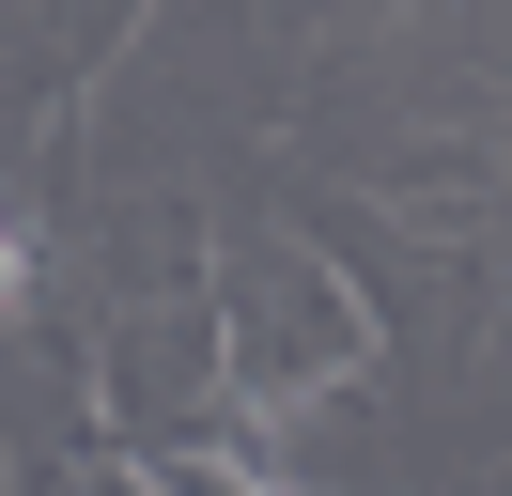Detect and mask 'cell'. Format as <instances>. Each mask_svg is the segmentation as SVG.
Returning <instances> with one entry per match:
<instances>
[{"label": "cell", "instance_id": "6da1fadb", "mask_svg": "<svg viewBox=\"0 0 512 496\" xmlns=\"http://www.w3.org/2000/svg\"><path fill=\"white\" fill-rule=\"evenodd\" d=\"M171 496H280L264 465H171Z\"/></svg>", "mask_w": 512, "mask_h": 496}, {"label": "cell", "instance_id": "7a4b0ae2", "mask_svg": "<svg viewBox=\"0 0 512 496\" xmlns=\"http://www.w3.org/2000/svg\"><path fill=\"white\" fill-rule=\"evenodd\" d=\"M16 295H32V248H16V217H0V310H16Z\"/></svg>", "mask_w": 512, "mask_h": 496}]
</instances>
